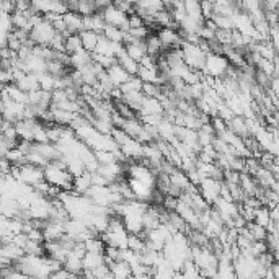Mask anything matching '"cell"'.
Listing matches in <instances>:
<instances>
[{"mask_svg": "<svg viewBox=\"0 0 279 279\" xmlns=\"http://www.w3.org/2000/svg\"><path fill=\"white\" fill-rule=\"evenodd\" d=\"M101 16H103L105 23L116 26L121 31H128L129 30V23H128V13L121 12L119 8H116L115 5L110 3L108 7L101 12Z\"/></svg>", "mask_w": 279, "mask_h": 279, "instance_id": "cell-5", "label": "cell"}, {"mask_svg": "<svg viewBox=\"0 0 279 279\" xmlns=\"http://www.w3.org/2000/svg\"><path fill=\"white\" fill-rule=\"evenodd\" d=\"M175 129H176V124L172 121V119L168 118H162V121L157 124V131H158V136H160V139L167 140V142H172L175 139Z\"/></svg>", "mask_w": 279, "mask_h": 279, "instance_id": "cell-19", "label": "cell"}, {"mask_svg": "<svg viewBox=\"0 0 279 279\" xmlns=\"http://www.w3.org/2000/svg\"><path fill=\"white\" fill-rule=\"evenodd\" d=\"M225 124H227V128H229L233 134L240 136V138H243V139L250 136L248 129H247V124H245V118L240 116V115H233Z\"/></svg>", "mask_w": 279, "mask_h": 279, "instance_id": "cell-20", "label": "cell"}, {"mask_svg": "<svg viewBox=\"0 0 279 279\" xmlns=\"http://www.w3.org/2000/svg\"><path fill=\"white\" fill-rule=\"evenodd\" d=\"M145 48H147V54L153 56V58H158L163 53L160 39H158L157 35H150V33L145 38Z\"/></svg>", "mask_w": 279, "mask_h": 279, "instance_id": "cell-25", "label": "cell"}, {"mask_svg": "<svg viewBox=\"0 0 279 279\" xmlns=\"http://www.w3.org/2000/svg\"><path fill=\"white\" fill-rule=\"evenodd\" d=\"M229 66H230V62L224 54L208 53L206 61H204V67H203L201 72L204 73V75H209V77H214V78H222L225 75Z\"/></svg>", "mask_w": 279, "mask_h": 279, "instance_id": "cell-2", "label": "cell"}, {"mask_svg": "<svg viewBox=\"0 0 279 279\" xmlns=\"http://www.w3.org/2000/svg\"><path fill=\"white\" fill-rule=\"evenodd\" d=\"M62 20H64L67 33H80L83 30V16L80 13L67 10V12L62 15Z\"/></svg>", "mask_w": 279, "mask_h": 279, "instance_id": "cell-12", "label": "cell"}, {"mask_svg": "<svg viewBox=\"0 0 279 279\" xmlns=\"http://www.w3.org/2000/svg\"><path fill=\"white\" fill-rule=\"evenodd\" d=\"M43 172H44V180H46L49 185L61 188L62 191H72L73 176L67 172L66 165L62 163L59 158L58 160L48 162L46 167L43 168Z\"/></svg>", "mask_w": 279, "mask_h": 279, "instance_id": "cell-1", "label": "cell"}, {"mask_svg": "<svg viewBox=\"0 0 279 279\" xmlns=\"http://www.w3.org/2000/svg\"><path fill=\"white\" fill-rule=\"evenodd\" d=\"M116 62L123 67L124 70L129 73V75H136V73H138V70H139V62L134 61L133 58H129L128 53L124 51V46H123V49L116 54Z\"/></svg>", "mask_w": 279, "mask_h": 279, "instance_id": "cell-14", "label": "cell"}, {"mask_svg": "<svg viewBox=\"0 0 279 279\" xmlns=\"http://www.w3.org/2000/svg\"><path fill=\"white\" fill-rule=\"evenodd\" d=\"M90 62H92V53L85 51L83 48L69 54V67H72V69H80V67L90 64Z\"/></svg>", "mask_w": 279, "mask_h": 279, "instance_id": "cell-16", "label": "cell"}, {"mask_svg": "<svg viewBox=\"0 0 279 279\" xmlns=\"http://www.w3.org/2000/svg\"><path fill=\"white\" fill-rule=\"evenodd\" d=\"M180 275L183 278H198V276H201V271H199V268L195 265V261L186 260L183 263V266H181Z\"/></svg>", "mask_w": 279, "mask_h": 279, "instance_id": "cell-31", "label": "cell"}, {"mask_svg": "<svg viewBox=\"0 0 279 279\" xmlns=\"http://www.w3.org/2000/svg\"><path fill=\"white\" fill-rule=\"evenodd\" d=\"M92 61L95 64H98L103 69H108L110 66H113L116 62V58H110V56H103V54H95L92 53Z\"/></svg>", "mask_w": 279, "mask_h": 279, "instance_id": "cell-36", "label": "cell"}, {"mask_svg": "<svg viewBox=\"0 0 279 279\" xmlns=\"http://www.w3.org/2000/svg\"><path fill=\"white\" fill-rule=\"evenodd\" d=\"M54 35H56L54 26L51 25V21H48L44 16L41 20H38L30 30V39L35 44H39V46H49L51 39H53Z\"/></svg>", "mask_w": 279, "mask_h": 279, "instance_id": "cell-4", "label": "cell"}, {"mask_svg": "<svg viewBox=\"0 0 279 279\" xmlns=\"http://www.w3.org/2000/svg\"><path fill=\"white\" fill-rule=\"evenodd\" d=\"M253 222H256L258 225H263V227H266V225L271 222V219H270V209H268L265 204H263V206H260L258 209L255 210Z\"/></svg>", "mask_w": 279, "mask_h": 279, "instance_id": "cell-33", "label": "cell"}, {"mask_svg": "<svg viewBox=\"0 0 279 279\" xmlns=\"http://www.w3.org/2000/svg\"><path fill=\"white\" fill-rule=\"evenodd\" d=\"M105 70H106L108 77H110V80L113 82V85H115V87H119V85L124 83V82H126L128 78L131 77L129 73L124 70L121 66L118 64V62H115V64L110 66V67H108V69H105Z\"/></svg>", "mask_w": 279, "mask_h": 279, "instance_id": "cell-17", "label": "cell"}, {"mask_svg": "<svg viewBox=\"0 0 279 279\" xmlns=\"http://www.w3.org/2000/svg\"><path fill=\"white\" fill-rule=\"evenodd\" d=\"M38 82H39V88L46 90V92H53L56 87V77L51 75L48 70L38 73Z\"/></svg>", "mask_w": 279, "mask_h": 279, "instance_id": "cell-30", "label": "cell"}, {"mask_svg": "<svg viewBox=\"0 0 279 279\" xmlns=\"http://www.w3.org/2000/svg\"><path fill=\"white\" fill-rule=\"evenodd\" d=\"M201 15L204 20H210L214 15V2L209 0H201Z\"/></svg>", "mask_w": 279, "mask_h": 279, "instance_id": "cell-37", "label": "cell"}, {"mask_svg": "<svg viewBox=\"0 0 279 279\" xmlns=\"http://www.w3.org/2000/svg\"><path fill=\"white\" fill-rule=\"evenodd\" d=\"M0 69H2V62H0Z\"/></svg>", "mask_w": 279, "mask_h": 279, "instance_id": "cell-38", "label": "cell"}, {"mask_svg": "<svg viewBox=\"0 0 279 279\" xmlns=\"http://www.w3.org/2000/svg\"><path fill=\"white\" fill-rule=\"evenodd\" d=\"M92 186V176H90V172H85L78 176H73L72 181V191L77 193V195H85L88 188Z\"/></svg>", "mask_w": 279, "mask_h": 279, "instance_id": "cell-21", "label": "cell"}, {"mask_svg": "<svg viewBox=\"0 0 279 279\" xmlns=\"http://www.w3.org/2000/svg\"><path fill=\"white\" fill-rule=\"evenodd\" d=\"M101 35H103L106 39H110V41H113V43H123L124 31H121V30H119V28H116V26L105 25L103 31H101Z\"/></svg>", "mask_w": 279, "mask_h": 279, "instance_id": "cell-29", "label": "cell"}, {"mask_svg": "<svg viewBox=\"0 0 279 279\" xmlns=\"http://www.w3.org/2000/svg\"><path fill=\"white\" fill-rule=\"evenodd\" d=\"M41 230H43L44 242L59 240V238L66 233V230H64V222H56V220H51V219L44 220Z\"/></svg>", "mask_w": 279, "mask_h": 279, "instance_id": "cell-9", "label": "cell"}, {"mask_svg": "<svg viewBox=\"0 0 279 279\" xmlns=\"http://www.w3.org/2000/svg\"><path fill=\"white\" fill-rule=\"evenodd\" d=\"M123 49V43H113L110 39H106L103 35H100L98 43L95 46V54H103L110 56V58H116V54Z\"/></svg>", "mask_w": 279, "mask_h": 279, "instance_id": "cell-10", "label": "cell"}, {"mask_svg": "<svg viewBox=\"0 0 279 279\" xmlns=\"http://www.w3.org/2000/svg\"><path fill=\"white\" fill-rule=\"evenodd\" d=\"M124 103H126L134 113L139 111V108L142 105V100H144V93L142 92H129V93H123L121 98Z\"/></svg>", "mask_w": 279, "mask_h": 279, "instance_id": "cell-26", "label": "cell"}, {"mask_svg": "<svg viewBox=\"0 0 279 279\" xmlns=\"http://www.w3.org/2000/svg\"><path fill=\"white\" fill-rule=\"evenodd\" d=\"M105 20L101 13H92V15H87L83 16V30H88V31H95L101 35V31H103L105 28Z\"/></svg>", "mask_w": 279, "mask_h": 279, "instance_id": "cell-18", "label": "cell"}, {"mask_svg": "<svg viewBox=\"0 0 279 279\" xmlns=\"http://www.w3.org/2000/svg\"><path fill=\"white\" fill-rule=\"evenodd\" d=\"M181 56H183V62L190 67V69L195 70H203L204 67V61H206V54L201 49L199 44H193V43H186L183 41L180 46Z\"/></svg>", "mask_w": 279, "mask_h": 279, "instance_id": "cell-3", "label": "cell"}, {"mask_svg": "<svg viewBox=\"0 0 279 279\" xmlns=\"http://www.w3.org/2000/svg\"><path fill=\"white\" fill-rule=\"evenodd\" d=\"M198 193L204 198V201L212 206V203L220 195V180L204 178L201 183L198 185Z\"/></svg>", "mask_w": 279, "mask_h": 279, "instance_id": "cell-6", "label": "cell"}, {"mask_svg": "<svg viewBox=\"0 0 279 279\" xmlns=\"http://www.w3.org/2000/svg\"><path fill=\"white\" fill-rule=\"evenodd\" d=\"M119 150H121L126 160H140L142 155H144V144L139 142L138 139L131 138L123 145H119Z\"/></svg>", "mask_w": 279, "mask_h": 279, "instance_id": "cell-8", "label": "cell"}, {"mask_svg": "<svg viewBox=\"0 0 279 279\" xmlns=\"http://www.w3.org/2000/svg\"><path fill=\"white\" fill-rule=\"evenodd\" d=\"M142 115H163L162 101L155 98V96L144 95V100H142V105L139 108V111L136 113V116H142Z\"/></svg>", "mask_w": 279, "mask_h": 279, "instance_id": "cell-11", "label": "cell"}, {"mask_svg": "<svg viewBox=\"0 0 279 279\" xmlns=\"http://www.w3.org/2000/svg\"><path fill=\"white\" fill-rule=\"evenodd\" d=\"M121 93H129V92H140L142 90V80L138 75H131L124 83L119 85Z\"/></svg>", "mask_w": 279, "mask_h": 279, "instance_id": "cell-28", "label": "cell"}, {"mask_svg": "<svg viewBox=\"0 0 279 279\" xmlns=\"http://www.w3.org/2000/svg\"><path fill=\"white\" fill-rule=\"evenodd\" d=\"M157 36L160 39L163 51L180 48L181 43H183V38H181L180 31L175 30V28H160V31L157 33Z\"/></svg>", "mask_w": 279, "mask_h": 279, "instance_id": "cell-7", "label": "cell"}, {"mask_svg": "<svg viewBox=\"0 0 279 279\" xmlns=\"http://www.w3.org/2000/svg\"><path fill=\"white\" fill-rule=\"evenodd\" d=\"M78 49H82V41H80L78 33H69V35L66 36V41H64V51L67 54H72Z\"/></svg>", "mask_w": 279, "mask_h": 279, "instance_id": "cell-27", "label": "cell"}, {"mask_svg": "<svg viewBox=\"0 0 279 279\" xmlns=\"http://www.w3.org/2000/svg\"><path fill=\"white\" fill-rule=\"evenodd\" d=\"M142 93L145 96H155V98H160L162 95V85L158 83H144L142 82Z\"/></svg>", "mask_w": 279, "mask_h": 279, "instance_id": "cell-35", "label": "cell"}, {"mask_svg": "<svg viewBox=\"0 0 279 279\" xmlns=\"http://www.w3.org/2000/svg\"><path fill=\"white\" fill-rule=\"evenodd\" d=\"M78 36H80V41H82V48L85 51H88V53H93L96 43H98V38L100 35L95 31H88V30H82L78 33Z\"/></svg>", "mask_w": 279, "mask_h": 279, "instance_id": "cell-24", "label": "cell"}, {"mask_svg": "<svg viewBox=\"0 0 279 279\" xmlns=\"http://www.w3.org/2000/svg\"><path fill=\"white\" fill-rule=\"evenodd\" d=\"M62 266L66 268L67 271H70L72 275L75 276H80L82 271H83V263H82V258L78 255H75L73 252H69V255H67L66 261L62 263Z\"/></svg>", "mask_w": 279, "mask_h": 279, "instance_id": "cell-23", "label": "cell"}, {"mask_svg": "<svg viewBox=\"0 0 279 279\" xmlns=\"http://www.w3.org/2000/svg\"><path fill=\"white\" fill-rule=\"evenodd\" d=\"M212 23L217 26V30H233V23H232V16H225V15H219L214 13L212 15Z\"/></svg>", "mask_w": 279, "mask_h": 279, "instance_id": "cell-32", "label": "cell"}, {"mask_svg": "<svg viewBox=\"0 0 279 279\" xmlns=\"http://www.w3.org/2000/svg\"><path fill=\"white\" fill-rule=\"evenodd\" d=\"M93 152H95V158H96V162H98L100 165L113 163V162H119L115 152H110V150H93Z\"/></svg>", "mask_w": 279, "mask_h": 279, "instance_id": "cell-34", "label": "cell"}, {"mask_svg": "<svg viewBox=\"0 0 279 279\" xmlns=\"http://www.w3.org/2000/svg\"><path fill=\"white\" fill-rule=\"evenodd\" d=\"M123 46H124V51L128 53L129 58H133L134 61H138V62L147 54L145 39H133V41L123 44Z\"/></svg>", "mask_w": 279, "mask_h": 279, "instance_id": "cell-13", "label": "cell"}, {"mask_svg": "<svg viewBox=\"0 0 279 279\" xmlns=\"http://www.w3.org/2000/svg\"><path fill=\"white\" fill-rule=\"evenodd\" d=\"M136 75H138L144 83H158V85L165 83V78L158 69H147V67L139 66V70Z\"/></svg>", "mask_w": 279, "mask_h": 279, "instance_id": "cell-15", "label": "cell"}, {"mask_svg": "<svg viewBox=\"0 0 279 279\" xmlns=\"http://www.w3.org/2000/svg\"><path fill=\"white\" fill-rule=\"evenodd\" d=\"M108 266H110V271H111V276L113 278L126 279V278L133 276V273H131V266L126 263V261H123V260L110 261V263H108Z\"/></svg>", "mask_w": 279, "mask_h": 279, "instance_id": "cell-22", "label": "cell"}]
</instances>
